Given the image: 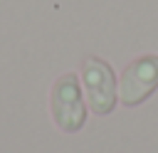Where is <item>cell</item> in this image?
<instances>
[{"label":"cell","instance_id":"1","mask_svg":"<svg viewBox=\"0 0 158 153\" xmlns=\"http://www.w3.org/2000/svg\"><path fill=\"white\" fill-rule=\"evenodd\" d=\"M49 109H52V118L59 131L77 133L84 128L86 104H84L81 84H79L77 74L67 72V74L57 76V81L52 84V94H49Z\"/></svg>","mask_w":158,"mask_h":153},{"label":"cell","instance_id":"2","mask_svg":"<svg viewBox=\"0 0 158 153\" xmlns=\"http://www.w3.org/2000/svg\"><path fill=\"white\" fill-rule=\"evenodd\" d=\"M81 79H84L89 109L96 116H109L118 101V84L111 64L99 57H86L81 62Z\"/></svg>","mask_w":158,"mask_h":153},{"label":"cell","instance_id":"3","mask_svg":"<svg viewBox=\"0 0 158 153\" xmlns=\"http://www.w3.org/2000/svg\"><path fill=\"white\" fill-rule=\"evenodd\" d=\"M158 89V54L136 57L118 79V101L128 109L141 106Z\"/></svg>","mask_w":158,"mask_h":153}]
</instances>
